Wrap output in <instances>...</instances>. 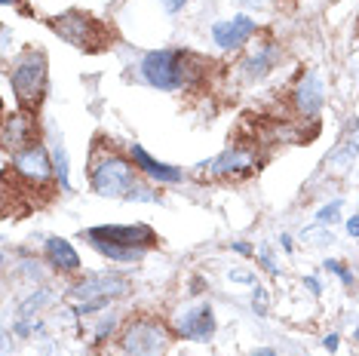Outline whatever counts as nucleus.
<instances>
[{"instance_id": "f257e3e1", "label": "nucleus", "mask_w": 359, "mask_h": 356, "mask_svg": "<svg viewBox=\"0 0 359 356\" xmlns=\"http://www.w3.org/2000/svg\"><path fill=\"white\" fill-rule=\"evenodd\" d=\"M142 188L138 166L120 153H102L89 169V191L111 200H133V193Z\"/></svg>"}, {"instance_id": "f03ea898", "label": "nucleus", "mask_w": 359, "mask_h": 356, "mask_svg": "<svg viewBox=\"0 0 359 356\" xmlns=\"http://www.w3.org/2000/svg\"><path fill=\"white\" fill-rule=\"evenodd\" d=\"M10 83L19 104L25 111H37L43 104L46 86H50V68H46V53L31 46V50L19 53L13 71H10Z\"/></svg>"}, {"instance_id": "7ed1b4c3", "label": "nucleus", "mask_w": 359, "mask_h": 356, "mask_svg": "<svg viewBox=\"0 0 359 356\" xmlns=\"http://www.w3.org/2000/svg\"><path fill=\"white\" fill-rule=\"evenodd\" d=\"M142 83H148L160 93H178L191 80V53L184 50H154L144 53L138 62Z\"/></svg>"}, {"instance_id": "20e7f679", "label": "nucleus", "mask_w": 359, "mask_h": 356, "mask_svg": "<svg viewBox=\"0 0 359 356\" xmlns=\"http://www.w3.org/2000/svg\"><path fill=\"white\" fill-rule=\"evenodd\" d=\"M55 34H59L65 43L77 46L83 53H99L108 46V31L95 15H89L83 10H68V13H59L46 22Z\"/></svg>"}, {"instance_id": "39448f33", "label": "nucleus", "mask_w": 359, "mask_h": 356, "mask_svg": "<svg viewBox=\"0 0 359 356\" xmlns=\"http://www.w3.org/2000/svg\"><path fill=\"white\" fill-rule=\"evenodd\" d=\"M126 292V280L117 273H89L80 282L68 289V301H74V313L86 317V313H99L111 307L114 298Z\"/></svg>"}, {"instance_id": "423d86ee", "label": "nucleus", "mask_w": 359, "mask_h": 356, "mask_svg": "<svg viewBox=\"0 0 359 356\" xmlns=\"http://www.w3.org/2000/svg\"><path fill=\"white\" fill-rule=\"evenodd\" d=\"M169 344V329L157 320H135L120 335L123 356H163Z\"/></svg>"}, {"instance_id": "0eeeda50", "label": "nucleus", "mask_w": 359, "mask_h": 356, "mask_svg": "<svg viewBox=\"0 0 359 356\" xmlns=\"http://www.w3.org/2000/svg\"><path fill=\"white\" fill-rule=\"evenodd\" d=\"M53 151L46 144H31V148L13 151V172L22 178L25 184H34V188H46L53 184Z\"/></svg>"}, {"instance_id": "6e6552de", "label": "nucleus", "mask_w": 359, "mask_h": 356, "mask_svg": "<svg viewBox=\"0 0 359 356\" xmlns=\"http://www.w3.org/2000/svg\"><path fill=\"white\" fill-rule=\"evenodd\" d=\"M83 237L111 242V246H123V249H151L154 240H157L151 224H99V228H89Z\"/></svg>"}, {"instance_id": "1a4fd4ad", "label": "nucleus", "mask_w": 359, "mask_h": 356, "mask_svg": "<svg viewBox=\"0 0 359 356\" xmlns=\"http://www.w3.org/2000/svg\"><path fill=\"white\" fill-rule=\"evenodd\" d=\"M200 172L209 178H246L255 172V151L252 148H231L218 157L200 163Z\"/></svg>"}, {"instance_id": "9d476101", "label": "nucleus", "mask_w": 359, "mask_h": 356, "mask_svg": "<svg viewBox=\"0 0 359 356\" xmlns=\"http://www.w3.org/2000/svg\"><path fill=\"white\" fill-rule=\"evenodd\" d=\"M215 313H212L209 304H194L187 307L182 317L175 320V335L184 338V341H212V335H215Z\"/></svg>"}, {"instance_id": "9b49d317", "label": "nucleus", "mask_w": 359, "mask_h": 356, "mask_svg": "<svg viewBox=\"0 0 359 356\" xmlns=\"http://www.w3.org/2000/svg\"><path fill=\"white\" fill-rule=\"evenodd\" d=\"M129 160L138 166V172H142L148 182H157V184H182L184 182V172L178 166H169V163H160V160H154L148 151L142 148V144H133L129 148Z\"/></svg>"}, {"instance_id": "f8f14e48", "label": "nucleus", "mask_w": 359, "mask_h": 356, "mask_svg": "<svg viewBox=\"0 0 359 356\" xmlns=\"http://www.w3.org/2000/svg\"><path fill=\"white\" fill-rule=\"evenodd\" d=\"M252 34H255V22L243 13L233 15L231 22H215V25H212V40H215L218 50H236V46H243Z\"/></svg>"}, {"instance_id": "ddd939ff", "label": "nucleus", "mask_w": 359, "mask_h": 356, "mask_svg": "<svg viewBox=\"0 0 359 356\" xmlns=\"http://www.w3.org/2000/svg\"><path fill=\"white\" fill-rule=\"evenodd\" d=\"M34 114L25 108H19V111H13L10 117H6V123H4V144L10 151H22V148H31V144H37L34 142Z\"/></svg>"}, {"instance_id": "4468645a", "label": "nucleus", "mask_w": 359, "mask_h": 356, "mask_svg": "<svg viewBox=\"0 0 359 356\" xmlns=\"http://www.w3.org/2000/svg\"><path fill=\"white\" fill-rule=\"evenodd\" d=\"M323 102H325V83L316 71H310L295 86V108H298V114H304V117H316Z\"/></svg>"}, {"instance_id": "2eb2a0df", "label": "nucleus", "mask_w": 359, "mask_h": 356, "mask_svg": "<svg viewBox=\"0 0 359 356\" xmlns=\"http://www.w3.org/2000/svg\"><path fill=\"white\" fill-rule=\"evenodd\" d=\"M356 157H359V120H353L350 129H344L341 142L334 144L332 153L325 157V166H329L332 172H347Z\"/></svg>"}, {"instance_id": "dca6fc26", "label": "nucleus", "mask_w": 359, "mask_h": 356, "mask_svg": "<svg viewBox=\"0 0 359 356\" xmlns=\"http://www.w3.org/2000/svg\"><path fill=\"white\" fill-rule=\"evenodd\" d=\"M43 252H46V261H50L59 273H77L80 271V255H77V249L71 246L68 240L50 237L46 240V246H43Z\"/></svg>"}, {"instance_id": "f3484780", "label": "nucleus", "mask_w": 359, "mask_h": 356, "mask_svg": "<svg viewBox=\"0 0 359 356\" xmlns=\"http://www.w3.org/2000/svg\"><path fill=\"white\" fill-rule=\"evenodd\" d=\"M273 64H276V50L273 46H264V50H258V53H252L243 59V74L249 80H261V77L271 74Z\"/></svg>"}, {"instance_id": "a211bd4d", "label": "nucleus", "mask_w": 359, "mask_h": 356, "mask_svg": "<svg viewBox=\"0 0 359 356\" xmlns=\"http://www.w3.org/2000/svg\"><path fill=\"white\" fill-rule=\"evenodd\" d=\"M95 246V252L111 258V261H120V264H133V261H142L148 255V249H123V246H111V242H102V240H89Z\"/></svg>"}, {"instance_id": "6ab92c4d", "label": "nucleus", "mask_w": 359, "mask_h": 356, "mask_svg": "<svg viewBox=\"0 0 359 356\" xmlns=\"http://www.w3.org/2000/svg\"><path fill=\"white\" fill-rule=\"evenodd\" d=\"M50 298H53L50 289H40V292H34V295H31L25 304L19 307V320H25V317H31V313H34V310H40V307H43L46 301H50Z\"/></svg>"}, {"instance_id": "aec40b11", "label": "nucleus", "mask_w": 359, "mask_h": 356, "mask_svg": "<svg viewBox=\"0 0 359 356\" xmlns=\"http://www.w3.org/2000/svg\"><path fill=\"white\" fill-rule=\"evenodd\" d=\"M53 163H55V178H59V184L68 188V160H65L62 142H55V148H53Z\"/></svg>"}, {"instance_id": "412c9836", "label": "nucleus", "mask_w": 359, "mask_h": 356, "mask_svg": "<svg viewBox=\"0 0 359 356\" xmlns=\"http://www.w3.org/2000/svg\"><path fill=\"white\" fill-rule=\"evenodd\" d=\"M341 200H329L323 209H316V224H329V221H334V218H341Z\"/></svg>"}, {"instance_id": "4be33fe9", "label": "nucleus", "mask_w": 359, "mask_h": 356, "mask_svg": "<svg viewBox=\"0 0 359 356\" xmlns=\"http://www.w3.org/2000/svg\"><path fill=\"white\" fill-rule=\"evenodd\" d=\"M258 261H261V267H264L267 273H271V277H276V273H280V261H276V255H273V249H271V246L261 249Z\"/></svg>"}, {"instance_id": "5701e85b", "label": "nucleus", "mask_w": 359, "mask_h": 356, "mask_svg": "<svg viewBox=\"0 0 359 356\" xmlns=\"http://www.w3.org/2000/svg\"><path fill=\"white\" fill-rule=\"evenodd\" d=\"M114 326H117V320H104V322H99V329H95V335H93V344H102L104 341V338H108L111 335V331H114Z\"/></svg>"}, {"instance_id": "b1692460", "label": "nucleus", "mask_w": 359, "mask_h": 356, "mask_svg": "<svg viewBox=\"0 0 359 356\" xmlns=\"http://www.w3.org/2000/svg\"><path fill=\"white\" fill-rule=\"evenodd\" d=\"M231 280L233 282H243V286H258L255 273H249V271H231Z\"/></svg>"}, {"instance_id": "393cba45", "label": "nucleus", "mask_w": 359, "mask_h": 356, "mask_svg": "<svg viewBox=\"0 0 359 356\" xmlns=\"http://www.w3.org/2000/svg\"><path fill=\"white\" fill-rule=\"evenodd\" d=\"M160 4L166 6V13H172V15H175V13H182L184 6H187V0H160Z\"/></svg>"}, {"instance_id": "a878e982", "label": "nucleus", "mask_w": 359, "mask_h": 356, "mask_svg": "<svg viewBox=\"0 0 359 356\" xmlns=\"http://www.w3.org/2000/svg\"><path fill=\"white\" fill-rule=\"evenodd\" d=\"M19 271H22V273H28V280H40V264H34V261L22 264Z\"/></svg>"}, {"instance_id": "bb28decb", "label": "nucleus", "mask_w": 359, "mask_h": 356, "mask_svg": "<svg viewBox=\"0 0 359 356\" xmlns=\"http://www.w3.org/2000/svg\"><path fill=\"white\" fill-rule=\"evenodd\" d=\"M304 286H307V289H310V292H313L316 298H320V295H323V282H320V280H316V277H304Z\"/></svg>"}, {"instance_id": "cd10ccee", "label": "nucleus", "mask_w": 359, "mask_h": 356, "mask_svg": "<svg viewBox=\"0 0 359 356\" xmlns=\"http://www.w3.org/2000/svg\"><path fill=\"white\" fill-rule=\"evenodd\" d=\"M231 249H233V252H236V255H243V258L255 255V252H252V246H249V242H246V240H243V242H233V246H231Z\"/></svg>"}, {"instance_id": "c85d7f7f", "label": "nucleus", "mask_w": 359, "mask_h": 356, "mask_svg": "<svg viewBox=\"0 0 359 356\" xmlns=\"http://www.w3.org/2000/svg\"><path fill=\"white\" fill-rule=\"evenodd\" d=\"M236 4H243L246 10H267V0H236Z\"/></svg>"}, {"instance_id": "c756f323", "label": "nucleus", "mask_w": 359, "mask_h": 356, "mask_svg": "<svg viewBox=\"0 0 359 356\" xmlns=\"http://www.w3.org/2000/svg\"><path fill=\"white\" fill-rule=\"evenodd\" d=\"M347 233H350V237H356V240H359V215L347 218Z\"/></svg>"}, {"instance_id": "7c9ffc66", "label": "nucleus", "mask_w": 359, "mask_h": 356, "mask_svg": "<svg viewBox=\"0 0 359 356\" xmlns=\"http://www.w3.org/2000/svg\"><path fill=\"white\" fill-rule=\"evenodd\" d=\"M280 246L285 249V252H292V249H295V240H292L289 233H283V237H280Z\"/></svg>"}, {"instance_id": "2f4dec72", "label": "nucleus", "mask_w": 359, "mask_h": 356, "mask_svg": "<svg viewBox=\"0 0 359 356\" xmlns=\"http://www.w3.org/2000/svg\"><path fill=\"white\" fill-rule=\"evenodd\" d=\"M325 271H332V273H341V271H344V264H341V261H334V258H329V261H325Z\"/></svg>"}, {"instance_id": "473e14b6", "label": "nucleus", "mask_w": 359, "mask_h": 356, "mask_svg": "<svg viewBox=\"0 0 359 356\" xmlns=\"http://www.w3.org/2000/svg\"><path fill=\"white\" fill-rule=\"evenodd\" d=\"M15 335H19V338H28V335H31V329H28L25 322L19 320V322H15Z\"/></svg>"}, {"instance_id": "72a5a7b5", "label": "nucleus", "mask_w": 359, "mask_h": 356, "mask_svg": "<svg viewBox=\"0 0 359 356\" xmlns=\"http://www.w3.org/2000/svg\"><path fill=\"white\" fill-rule=\"evenodd\" d=\"M338 341H341L338 335H325V341H323V344H325V350H334V347H338Z\"/></svg>"}, {"instance_id": "f704fd0d", "label": "nucleus", "mask_w": 359, "mask_h": 356, "mask_svg": "<svg viewBox=\"0 0 359 356\" xmlns=\"http://www.w3.org/2000/svg\"><path fill=\"white\" fill-rule=\"evenodd\" d=\"M252 356H280V353L271 350V347H258V350H252Z\"/></svg>"}, {"instance_id": "c9c22d12", "label": "nucleus", "mask_w": 359, "mask_h": 356, "mask_svg": "<svg viewBox=\"0 0 359 356\" xmlns=\"http://www.w3.org/2000/svg\"><path fill=\"white\" fill-rule=\"evenodd\" d=\"M338 277H341V282H344V286H350V282H353V277H350V271H347V264H344V271H341Z\"/></svg>"}, {"instance_id": "e433bc0d", "label": "nucleus", "mask_w": 359, "mask_h": 356, "mask_svg": "<svg viewBox=\"0 0 359 356\" xmlns=\"http://www.w3.org/2000/svg\"><path fill=\"white\" fill-rule=\"evenodd\" d=\"M13 4H19V6H22V0H0V6H13Z\"/></svg>"}]
</instances>
